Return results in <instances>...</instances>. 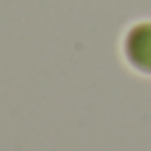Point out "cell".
Here are the masks:
<instances>
[{
  "label": "cell",
  "instance_id": "obj_1",
  "mask_svg": "<svg viewBox=\"0 0 151 151\" xmlns=\"http://www.w3.org/2000/svg\"><path fill=\"white\" fill-rule=\"evenodd\" d=\"M125 50H127V58H130V64H133L135 69L151 74V21L138 24V27L127 35Z\"/></svg>",
  "mask_w": 151,
  "mask_h": 151
}]
</instances>
